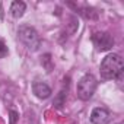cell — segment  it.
<instances>
[{"label": "cell", "mask_w": 124, "mask_h": 124, "mask_svg": "<svg viewBox=\"0 0 124 124\" xmlns=\"http://www.w3.org/2000/svg\"><path fill=\"white\" fill-rule=\"evenodd\" d=\"M32 92H34V95H35L37 98H39V99H47V98L51 95L50 86H48L47 83H44V82H35V83L32 85Z\"/></svg>", "instance_id": "8992f818"}, {"label": "cell", "mask_w": 124, "mask_h": 124, "mask_svg": "<svg viewBox=\"0 0 124 124\" xmlns=\"http://www.w3.org/2000/svg\"><path fill=\"white\" fill-rule=\"evenodd\" d=\"M96 79L92 75H85L79 82H78V96L82 101H88L93 96L96 91Z\"/></svg>", "instance_id": "7a4b0ae2"}, {"label": "cell", "mask_w": 124, "mask_h": 124, "mask_svg": "<svg viewBox=\"0 0 124 124\" xmlns=\"http://www.w3.org/2000/svg\"><path fill=\"white\" fill-rule=\"evenodd\" d=\"M64 91H61L60 93H58V96H57V99L54 101V105L57 107V108H61V105H63V102H64Z\"/></svg>", "instance_id": "ba28073f"}, {"label": "cell", "mask_w": 124, "mask_h": 124, "mask_svg": "<svg viewBox=\"0 0 124 124\" xmlns=\"http://www.w3.org/2000/svg\"><path fill=\"white\" fill-rule=\"evenodd\" d=\"M111 115H109V111L105 109V108H93V111L91 112V123L92 124H107L109 121Z\"/></svg>", "instance_id": "5b68a950"}, {"label": "cell", "mask_w": 124, "mask_h": 124, "mask_svg": "<svg viewBox=\"0 0 124 124\" xmlns=\"http://www.w3.org/2000/svg\"><path fill=\"white\" fill-rule=\"evenodd\" d=\"M25 9H26V5H25L23 2H19V0H16V2H13V3L10 5V13H12V16L16 18V19H19V18L23 16Z\"/></svg>", "instance_id": "52a82bcc"}, {"label": "cell", "mask_w": 124, "mask_h": 124, "mask_svg": "<svg viewBox=\"0 0 124 124\" xmlns=\"http://www.w3.org/2000/svg\"><path fill=\"white\" fill-rule=\"evenodd\" d=\"M8 47H6V44L2 41V39H0V58H3V57H6L8 55Z\"/></svg>", "instance_id": "9c48e42d"}, {"label": "cell", "mask_w": 124, "mask_h": 124, "mask_svg": "<svg viewBox=\"0 0 124 124\" xmlns=\"http://www.w3.org/2000/svg\"><path fill=\"white\" fill-rule=\"evenodd\" d=\"M9 117H10V124H16V120H18V112L16 111H9Z\"/></svg>", "instance_id": "30bf717a"}, {"label": "cell", "mask_w": 124, "mask_h": 124, "mask_svg": "<svg viewBox=\"0 0 124 124\" xmlns=\"http://www.w3.org/2000/svg\"><path fill=\"white\" fill-rule=\"evenodd\" d=\"M92 42L99 51H108L114 45V38L108 32H95L92 35Z\"/></svg>", "instance_id": "277c9868"}, {"label": "cell", "mask_w": 124, "mask_h": 124, "mask_svg": "<svg viewBox=\"0 0 124 124\" xmlns=\"http://www.w3.org/2000/svg\"><path fill=\"white\" fill-rule=\"evenodd\" d=\"M123 67H124V61L121 58L120 54L111 53L108 54L101 63V76L104 79H117L121 76L123 73Z\"/></svg>", "instance_id": "6da1fadb"}, {"label": "cell", "mask_w": 124, "mask_h": 124, "mask_svg": "<svg viewBox=\"0 0 124 124\" xmlns=\"http://www.w3.org/2000/svg\"><path fill=\"white\" fill-rule=\"evenodd\" d=\"M18 37H19V39H21V41H22L29 50H32V51L38 50V47H39V44H41L38 32H37L34 28L26 26V25H23V26L19 28V31H18Z\"/></svg>", "instance_id": "3957f363"}]
</instances>
